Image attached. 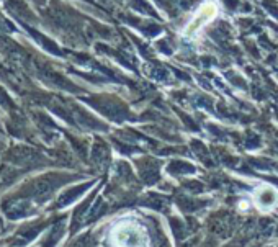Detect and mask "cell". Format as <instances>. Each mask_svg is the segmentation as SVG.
Returning a JSON list of instances; mask_svg holds the SVG:
<instances>
[{"label": "cell", "instance_id": "cell-1", "mask_svg": "<svg viewBox=\"0 0 278 247\" xmlns=\"http://www.w3.org/2000/svg\"><path fill=\"white\" fill-rule=\"evenodd\" d=\"M112 236L115 238V244H135V246H139V244H146L147 243V234L146 231L136 225V223H121L117 228H115V231Z\"/></svg>", "mask_w": 278, "mask_h": 247}, {"label": "cell", "instance_id": "cell-2", "mask_svg": "<svg viewBox=\"0 0 278 247\" xmlns=\"http://www.w3.org/2000/svg\"><path fill=\"white\" fill-rule=\"evenodd\" d=\"M216 10H218L216 5L211 3V2L201 5L200 11H198V13H196V16H195V20L188 25L187 33H195V31H198L201 26L206 25L208 21L214 18V15H216Z\"/></svg>", "mask_w": 278, "mask_h": 247}, {"label": "cell", "instance_id": "cell-3", "mask_svg": "<svg viewBox=\"0 0 278 247\" xmlns=\"http://www.w3.org/2000/svg\"><path fill=\"white\" fill-rule=\"evenodd\" d=\"M269 188L270 187H260L256 192V203L260 210H272L278 202V193L274 190L269 197Z\"/></svg>", "mask_w": 278, "mask_h": 247}]
</instances>
